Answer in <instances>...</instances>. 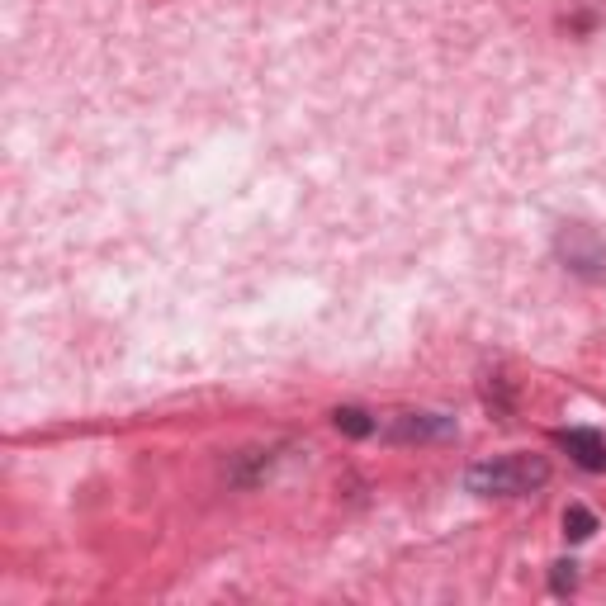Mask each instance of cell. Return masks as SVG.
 I'll list each match as a JSON object with an SVG mask.
<instances>
[{"label":"cell","mask_w":606,"mask_h":606,"mask_svg":"<svg viewBox=\"0 0 606 606\" xmlns=\"http://www.w3.org/2000/svg\"><path fill=\"white\" fill-rule=\"evenodd\" d=\"M554 251H559V261H564L573 275H583V280H606V237L592 232L588 223H564L559 237H554Z\"/></svg>","instance_id":"2"},{"label":"cell","mask_w":606,"mask_h":606,"mask_svg":"<svg viewBox=\"0 0 606 606\" xmlns=\"http://www.w3.org/2000/svg\"><path fill=\"white\" fill-rule=\"evenodd\" d=\"M559 446L569 450L583 469H592V474H602V469H606V436H602V431H588V427L559 431Z\"/></svg>","instance_id":"4"},{"label":"cell","mask_w":606,"mask_h":606,"mask_svg":"<svg viewBox=\"0 0 606 606\" xmlns=\"http://www.w3.org/2000/svg\"><path fill=\"white\" fill-rule=\"evenodd\" d=\"M464 483L479 498H521V493H535V488L550 483V464L540 455H502V460L474 464L464 474Z\"/></svg>","instance_id":"1"},{"label":"cell","mask_w":606,"mask_h":606,"mask_svg":"<svg viewBox=\"0 0 606 606\" xmlns=\"http://www.w3.org/2000/svg\"><path fill=\"white\" fill-rule=\"evenodd\" d=\"M592 531H597V517H592L588 507H569V512H564V535H569L573 545L592 540Z\"/></svg>","instance_id":"7"},{"label":"cell","mask_w":606,"mask_h":606,"mask_svg":"<svg viewBox=\"0 0 606 606\" xmlns=\"http://www.w3.org/2000/svg\"><path fill=\"white\" fill-rule=\"evenodd\" d=\"M332 427H337L341 436H351V441H365V436L375 431V417L365 408H337L332 412Z\"/></svg>","instance_id":"6"},{"label":"cell","mask_w":606,"mask_h":606,"mask_svg":"<svg viewBox=\"0 0 606 606\" xmlns=\"http://www.w3.org/2000/svg\"><path fill=\"white\" fill-rule=\"evenodd\" d=\"M270 455H275V450H242V455H232L228 483H237V488H256V483L270 474Z\"/></svg>","instance_id":"5"},{"label":"cell","mask_w":606,"mask_h":606,"mask_svg":"<svg viewBox=\"0 0 606 606\" xmlns=\"http://www.w3.org/2000/svg\"><path fill=\"white\" fill-rule=\"evenodd\" d=\"M389 436L393 441H450L455 436V417H441V412H398Z\"/></svg>","instance_id":"3"},{"label":"cell","mask_w":606,"mask_h":606,"mask_svg":"<svg viewBox=\"0 0 606 606\" xmlns=\"http://www.w3.org/2000/svg\"><path fill=\"white\" fill-rule=\"evenodd\" d=\"M573 588H578V564H573V559H559L550 573V592L564 597V592H573Z\"/></svg>","instance_id":"8"}]
</instances>
